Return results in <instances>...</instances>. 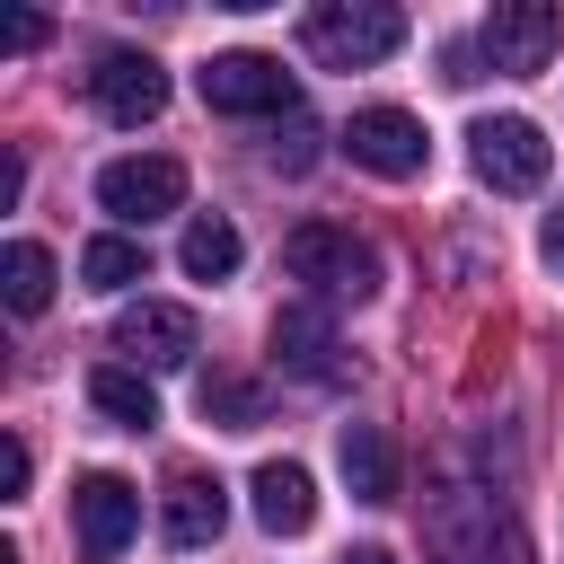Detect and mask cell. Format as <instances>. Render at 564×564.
I'll use <instances>...</instances> for the list:
<instances>
[{"label": "cell", "mask_w": 564, "mask_h": 564, "mask_svg": "<svg viewBox=\"0 0 564 564\" xmlns=\"http://www.w3.org/2000/svg\"><path fill=\"white\" fill-rule=\"evenodd\" d=\"M335 467H344L352 502H397V449H388L379 423H344L335 432Z\"/></svg>", "instance_id": "5bb4252c"}, {"label": "cell", "mask_w": 564, "mask_h": 564, "mask_svg": "<svg viewBox=\"0 0 564 564\" xmlns=\"http://www.w3.org/2000/svg\"><path fill=\"white\" fill-rule=\"evenodd\" d=\"M44 35H53L44 18H9V53H26V44H44Z\"/></svg>", "instance_id": "7402d4cb"}, {"label": "cell", "mask_w": 564, "mask_h": 564, "mask_svg": "<svg viewBox=\"0 0 564 564\" xmlns=\"http://www.w3.org/2000/svg\"><path fill=\"white\" fill-rule=\"evenodd\" d=\"M467 159H476V176H485L494 194H538L546 167H555V141H546L529 115H485V123L467 132Z\"/></svg>", "instance_id": "3957f363"}, {"label": "cell", "mask_w": 564, "mask_h": 564, "mask_svg": "<svg viewBox=\"0 0 564 564\" xmlns=\"http://www.w3.org/2000/svg\"><path fill=\"white\" fill-rule=\"evenodd\" d=\"M88 97H97V115L106 123H150L159 106H167V70L150 62V53H97V70H88Z\"/></svg>", "instance_id": "30bf717a"}, {"label": "cell", "mask_w": 564, "mask_h": 564, "mask_svg": "<svg viewBox=\"0 0 564 564\" xmlns=\"http://www.w3.org/2000/svg\"><path fill=\"white\" fill-rule=\"evenodd\" d=\"M176 264H185L194 282H229V273H238V229H229L220 212H194L185 238H176Z\"/></svg>", "instance_id": "e0dca14e"}, {"label": "cell", "mask_w": 564, "mask_h": 564, "mask_svg": "<svg viewBox=\"0 0 564 564\" xmlns=\"http://www.w3.org/2000/svg\"><path fill=\"white\" fill-rule=\"evenodd\" d=\"M273 361L291 370V379H308V388H326L344 361H335V326H326V308H282L273 317Z\"/></svg>", "instance_id": "4fadbf2b"}, {"label": "cell", "mask_w": 564, "mask_h": 564, "mask_svg": "<svg viewBox=\"0 0 564 564\" xmlns=\"http://www.w3.org/2000/svg\"><path fill=\"white\" fill-rule=\"evenodd\" d=\"M194 405H203V423H220V432H256V423H264V388H256V379H229V370H212V379L194 388Z\"/></svg>", "instance_id": "d6986e66"}, {"label": "cell", "mask_w": 564, "mask_h": 564, "mask_svg": "<svg viewBox=\"0 0 564 564\" xmlns=\"http://www.w3.org/2000/svg\"><path fill=\"white\" fill-rule=\"evenodd\" d=\"M194 344H203V326H194L185 300H132V308L115 317V352H132L141 370H185Z\"/></svg>", "instance_id": "ba28073f"}, {"label": "cell", "mask_w": 564, "mask_h": 564, "mask_svg": "<svg viewBox=\"0 0 564 564\" xmlns=\"http://www.w3.org/2000/svg\"><path fill=\"white\" fill-rule=\"evenodd\" d=\"M247 502H256V520H264L273 538H300V529L317 520V485H308L300 458H264V467L247 476Z\"/></svg>", "instance_id": "7c38bea8"}, {"label": "cell", "mask_w": 564, "mask_h": 564, "mask_svg": "<svg viewBox=\"0 0 564 564\" xmlns=\"http://www.w3.org/2000/svg\"><path fill=\"white\" fill-rule=\"evenodd\" d=\"M88 405H97L106 423H123V432H150V423H159V397H150V379H141V370H123V361L88 370Z\"/></svg>", "instance_id": "2e32d148"}, {"label": "cell", "mask_w": 564, "mask_h": 564, "mask_svg": "<svg viewBox=\"0 0 564 564\" xmlns=\"http://www.w3.org/2000/svg\"><path fill=\"white\" fill-rule=\"evenodd\" d=\"M141 273H150V256H141V238H123V229H106V238L79 247V282H88V291H132Z\"/></svg>", "instance_id": "ac0fdd59"}, {"label": "cell", "mask_w": 564, "mask_h": 564, "mask_svg": "<svg viewBox=\"0 0 564 564\" xmlns=\"http://www.w3.org/2000/svg\"><path fill=\"white\" fill-rule=\"evenodd\" d=\"M308 141H317V132H308V123H291V141H273V159H282V167H308Z\"/></svg>", "instance_id": "44dd1931"}, {"label": "cell", "mask_w": 564, "mask_h": 564, "mask_svg": "<svg viewBox=\"0 0 564 564\" xmlns=\"http://www.w3.org/2000/svg\"><path fill=\"white\" fill-rule=\"evenodd\" d=\"M97 203L123 220V229H150V220H167L176 203H185V167L176 159H106L97 167Z\"/></svg>", "instance_id": "52a82bcc"}, {"label": "cell", "mask_w": 564, "mask_h": 564, "mask_svg": "<svg viewBox=\"0 0 564 564\" xmlns=\"http://www.w3.org/2000/svg\"><path fill=\"white\" fill-rule=\"evenodd\" d=\"M70 529H79V555L106 564V555L132 546V529H141V494H132L123 476H79V494H70Z\"/></svg>", "instance_id": "9c48e42d"}, {"label": "cell", "mask_w": 564, "mask_h": 564, "mask_svg": "<svg viewBox=\"0 0 564 564\" xmlns=\"http://www.w3.org/2000/svg\"><path fill=\"white\" fill-rule=\"evenodd\" d=\"M26 476H35V458H26V441H0V494H9V502L26 494Z\"/></svg>", "instance_id": "ffe728a7"}, {"label": "cell", "mask_w": 564, "mask_h": 564, "mask_svg": "<svg viewBox=\"0 0 564 564\" xmlns=\"http://www.w3.org/2000/svg\"><path fill=\"white\" fill-rule=\"evenodd\" d=\"M344 564H397V555H388V546H352Z\"/></svg>", "instance_id": "603a6c76"}, {"label": "cell", "mask_w": 564, "mask_h": 564, "mask_svg": "<svg viewBox=\"0 0 564 564\" xmlns=\"http://www.w3.org/2000/svg\"><path fill=\"white\" fill-rule=\"evenodd\" d=\"M300 44H308L326 70H370V62H388V53L405 44V18L379 9V0H335V9H308Z\"/></svg>", "instance_id": "6da1fadb"}, {"label": "cell", "mask_w": 564, "mask_h": 564, "mask_svg": "<svg viewBox=\"0 0 564 564\" xmlns=\"http://www.w3.org/2000/svg\"><path fill=\"white\" fill-rule=\"evenodd\" d=\"M220 520H229L220 476H167V494H159V529H167V546H176V555L212 546V538H220Z\"/></svg>", "instance_id": "8fae6325"}, {"label": "cell", "mask_w": 564, "mask_h": 564, "mask_svg": "<svg viewBox=\"0 0 564 564\" xmlns=\"http://www.w3.org/2000/svg\"><path fill=\"white\" fill-rule=\"evenodd\" d=\"M194 88H203L212 115H291L300 106V88H291V70L273 53H212L194 70Z\"/></svg>", "instance_id": "277c9868"}, {"label": "cell", "mask_w": 564, "mask_h": 564, "mask_svg": "<svg viewBox=\"0 0 564 564\" xmlns=\"http://www.w3.org/2000/svg\"><path fill=\"white\" fill-rule=\"evenodd\" d=\"M53 282H62V273H53V247H35V238H9V247H0V300H9L18 317H44V308H53Z\"/></svg>", "instance_id": "9a60e30c"}, {"label": "cell", "mask_w": 564, "mask_h": 564, "mask_svg": "<svg viewBox=\"0 0 564 564\" xmlns=\"http://www.w3.org/2000/svg\"><path fill=\"white\" fill-rule=\"evenodd\" d=\"M476 44H485L494 70L529 79V70H546V53L564 44V9H555V0H494V18L476 26Z\"/></svg>", "instance_id": "5b68a950"}, {"label": "cell", "mask_w": 564, "mask_h": 564, "mask_svg": "<svg viewBox=\"0 0 564 564\" xmlns=\"http://www.w3.org/2000/svg\"><path fill=\"white\" fill-rule=\"evenodd\" d=\"M282 264H291V282H308V291H326V300H361V291L379 282V256H370L352 229H335V220H300V229L282 238Z\"/></svg>", "instance_id": "7a4b0ae2"}, {"label": "cell", "mask_w": 564, "mask_h": 564, "mask_svg": "<svg viewBox=\"0 0 564 564\" xmlns=\"http://www.w3.org/2000/svg\"><path fill=\"white\" fill-rule=\"evenodd\" d=\"M344 150H352V167H370V176H388V185L423 176V159H432L423 123H414L405 106H352V123H344Z\"/></svg>", "instance_id": "8992f818"}]
</instances>
